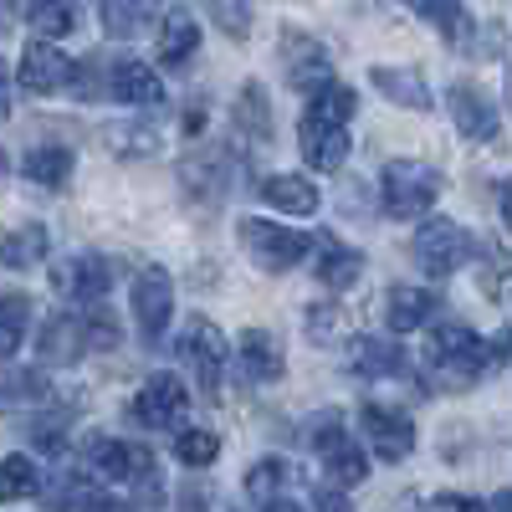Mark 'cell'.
<instances>
[{"instance_id":"obj_1","label":"cell","mask_w":512,"mask_h":512,"mask_svg":"<svg viewBox=\"0 0 512 512\" xmlns=\"http://www.w3.org/2000/svg\"><path fill=\"white\" fill-rule=\"evenodd\" d=\"M425 364H431L436 390H472V384L492 369V344L466 323H446L425 338Z\"/></svg>"},{"instance_id":"obj_2","label":"cell","mask_w":512,"mask_h":512,"mask_svg":"<svg viewBox=\"0 0 512 512\" xmlns=\"http://www.w3.org/2000/svg\"><path fill=\"white\" fill-rule=\"evenodd\" d=\"M379 200H384V216L420 221L425 210L441 200V175L420 159H390L379 175Z\"/></svg>"},{"instance_id":"obj_3","label":"cell","mask_w":512,"mask_h":512,"mask_svg":"<svg viewBox=\"0 0 512 512\" xmlns=\"http://www.w3.org/2000/svg\"><path fill=\"white\" fill-rule=\"evenodd\" d=\"M410 256H415V267L425 277H451L477 256V241H472L466 226H456L446 216H431V221H420V231L410 241Z\"/></svg>"},{"instance_id":"obj_4","label":"cell","mask_w":512,"mask_h":512,"mask_svg":"<svg viewBox=\"0 0 512 512\" xmlns=\"http://www.w3.org/2000/svg\"><path fill=\"white\" fill-rule=\"evenodd\" d=\"M241 246L251 256V267H262V272H292V267H303L308 251H313V241L303 231L277 226V221H256V216L241 221Z\"/></svg>"},{"instance_id":"obj_5","label":"cell","mask_w":512,"mask_h":512,"mask_svg":"<svg viewBox=\"0 0 512 512\" xmlns=\"http://www.w3.org/2000/svg\"><path fill=\"white\" fill-rule=\"evenodd\" d=\"M313 446H318V456H323V472H328V482L333 487H359L364 477H369V456L344 436V420H338L333 410H323L318 420H313Z\"/></svg>"},{"instance_id":"obj_6","label":"cell","mask_w":512,"mask_h":512,"mask_svg":"<svg viewBox=\"0 0 512 512\" xmlns=\"http://www.w3.org/2000/svg\"><path fill=\"white\" fill-rule=\"evenodd\" d=\"M180 354L190 364V374L200 379L205 395H221V374H226V338L210 318H190L180 333Z\"/></svg>"},{"instance_id":"obj_7","label":"cell","mask_w":512,"mask_h":512,"mask_svg":"<svg viewBox=\"0 0 512 512\" xmlns=\"http://www.w3.org/2000/svg\"><path fill=\"white\" fill-rule=\"evenodd\" d=\"M16 82L36 98H52V93H67L72 82V57L62 47H52L47 36H36L31 47L21 52V67H16Z\"/></svg>"},{"instance_id":"obj_8","label":"cell","mask_w":512,"mask_h":512,"mask_svg":"<svg viewBox=\"0 0 512 512\" xmlns=\"http://www.w3.org/2000/svg\"><path fill=\"white\" fill-rule=\"evenodd\" d=\"M190 410V390L180 374H149V384L134 395V415L149 425V431H175Z\"/></svg>"},{"instance_id":"obj_9","label":"cell","mask_w":512,"mask_h":512,"mask_svg":"<svg viewBox=\"0 0 512 512\" xmlns=\"http://www.w3.org/2000/svg\"><path fill=\"white\" fill-rule=\"evenodd\" d=\"M359 425H364V436H369V446H374L379 461L395 466V461H405L415 451V420L405 410H395V405H364L359 410Z\"/></svg>"},{"instance_id":"obj_10","label":"cell","mask_w":512,"mask_h":512,"mask_svg":"<svg viewBox=\"0 0 512 512\" xmlns=\"http://www.w3.org/2000/svg\"><path fill=\"white\" fill-rule=\"evenodd\" d=\"M169 313H175V282H169L164 267H144L134 277V318L149 344H159V333L169 328Z\"/></svg>"},{"instance_id":"obj_11","label":"cell","mask_w":512,"mask_h":512,"mask_svg":"<svg viewBox=\"0 0 512 512\" xmlns=\"http://www.w3.org/2000/svg\"><path fill=\"white\" fill-rule=\"evenodd\" d=\"M93 349V338H88V318L82 313H52L47 323H41V333H36V354H41V364H77L82 354Z\"/></svg>"},{"instance_id":"obj_12","label":"cell","mask_w":512,"mask_h":512,"mask_svg":"<svg viewBox=\"0 0 512 512\" xmlns=\"http://www.w3.org/2000/svg\"><path fill=\"white\" fill-rule=\"evenodd\" d=\"M103 93H108L113 103H128V108H154V103H164L159 77H154L144 62H134V57L103 62Z\"/></svg>"},{"instance_id":"obj_13","label":"cell","mask_w":512,"mask_h":512,"mask_svg":"<svg viewBox=\"0 0 512 512\" xmlns=\"http://www.w3.org/2000/svg\"><path fill=\"white\" fill-rule=\"evenodd\" d=\"M297 144H303L308 169H338V164L349 159V123L303 113V123H297Z\"/></svg>"},{"instance_id":"obj_14","label":"cell","mask_w":512,"mask_h":512,"mask_svg":"<svg viewBox=\"0 0 512 512\" xmlns=\"http://www.w3.org/2000/svg\"><path fill=\"white\" fill-rule=\"evenodd\" d=\"M451 118L461 128V139H477V144L497 139V128H502L497 103L477 88V82H456V88H451Z\"/></svg>"},{"instance_id":"obj_15","label":"cell","mask_w":512,"mask_h":512,"mask_svg":"<svg viewBox=\"0 0 512 512\" xmlns=\"http://www.w3.org/2000/svg\"><path fill=\"white\" fill-rule=\"evenodd\" d=\"M52 287L62 297H72V303H103V292H108V262L103 256H67V262L52 267Z\"/></svg>"},{"instance_id":"obj_16","label":"cell","mask_w":512,"mask_h":512,"mask_svg":"<svg viewBox=\"0 0 512 512\" xmlns=\"http://www.w3.org/2000/svg\"><path fill=\"white\" fill-rule=\"evenodd\" d=\"M282 62H287V77H292L297 93H313V88H323V82L333 77L328 52L318 47L313 36H297V31H282Z\"/></svg>"},{"instance_id":"obj_17","label":"cell","mask_w":512,"mask_h":512,"mask_svg":"<svg viewBox=\"0 0 512 512\" xmlns=\"http://www.w3.org/2000/svg\"><path fill=\"white\" fill-rule=\"evenodd\" d=\"M236 364H241V374H246L251 384H277L282 369H287L277 333H267V328H246V333L236 338Z\"/></svg>"},{"instance_id":"obj_18","label":"cell","mask_w":512,"mask_h":512,"mask_svg":"<svg viewBox=\"0 0 512 512\" xmlns=\"http://www.w3.org/2000/svg\"><path fill=\"white\" fill-rule=\"evenodd\" d=\"M180 180H185V190L200 200V205H210V200H226V185H231V159L216 149V154H190L185 164H180Z\"/></svg>"},{"instance_id":"obj_19","label":"cell","mask_w":512,"mask_h":512,"mask_svg":"<svg viewBox=\"0 0 512 512\" xmlns=\"http://www.w3.org/2000/svg\"><path fill=\"white\" fill-rule=\"evenodd\" d=\"M436 303L441 297L436 292H425V287H390V303H384V323H390V333H415L436 318Z\"/></svg>"},{"instance_id":"obj_20","label":"cell","mask_w":512,"mask_h":512,"mask_svg":"<svg viewBox=\"0 0 512 512\" xmlns=\"http://www.w3.org/2000/svg\"><path fill=\"white\" fill-rule=\"evenodd\" d=\"M98 16H103V31L113 41H134V36H144L164 16V6H159V0H103Z\"/></svg>"},{"instance_id":"obj_21","label":"cell","mask_w":512,"mask_h":512,"mask_svg":"<svg viewBox=\"0 0 512 512\" xmlns=\"http://www.w3.org/2000/svg\"><path fill=\"white\" fill-rule=\"evenodd\" d=\"M349 364H354L359 379H395V374H405V349L395 344V338L369 333V338H359V344H354Z\"/></svg>"},{"instance_id":"obj_22","label":"cell","mask_w":512,"mask_h":512,"mask_svg":"<svg viewBox=\"0 0 512 512\" xmlns=\"http://www.w3.org/2000/svg\"><path fill=\"white\" fill-rule=\"evenodd\" d=\"M369 82L400 108H415V113L431 108V88H425V77L415 67H369Z\"/></svg>"},{"instance_id":"obj_23","label":"cell","mask_w":512,"mask_h":512,"mask_svg":"<svg viewBox=\"0 0 512 512\" xmlns=\"http://www.w3.org/2000/svg\"><path fill=\"white\" fill-rule=\"evenodd\" d=\"M359 272H364V256H359L354 246L333 241V236H323V241H318V282H323L328 292L354 287V282H359Z\"/></svg>"},{"instance_id":"obj_24","label":"cell","mask_w":512,"mask_h":512,"mask_svg":"<svg viewBox=\"0 0 512 512\" xmlns=\"http://www.w3.org/2000/svg\"><path fill=\"white\" fill-rule=\"evenodd\" d=\"M405 6H410L425 26H436L451 47H466V41H472V16H466L461 0H405Z\"/></svg>"},{"instance_id":"obj_25","label":"cell","mask_w":512,"mask_h":512,"mask_svg":"<svg viewBox=\"0 0 512 512\" xmlns=\"http://www.w3.org/2000/svg\"><path fill=\"white\" fill-rule=\"evenodd\" d=\"M262 200L272 205V210H287V216H313L318 210V185L313 180H303V175H272L267 185H262Z\"/></svg>"},{"instance_id":"obj_26","label":"cell","mask_w":512,"mask_h":512,"mask_svg":"<svg viewBox=\"0 0 512 512\" xmlns=\"http://www.w3.org/2000/svg\"><path fill=\"white\" fill-rule=\"evenodd\" d=\"M21 169H26V180H31V185H41V190H62V185L72 180V154H67L62 144H36V149H26Z\"/></svg>"},{"instance_id":"obj_27","label":"cell","mask_w":512,"mask_h":512,"mask_svg":"<svg viewBox=\"0 0 512 512\" xmlns=\"http://www.w3.org/2000/svg\"><path fill=\"white\" fill-rule=\"evenodd\" d=\"M47 251H52L47 226H21V231H11L6 241H0V262H6L11 272H31V267L47 262Z\"/></svg>"},{"instance_id":"obj_28","label":"cell","mask_w":512,"mask_h":512,"mask_svg":"<svg viewBox=\"0 0 512 512\" xmlns=\"http://www.w3.org/2000/svg\"><path fill=\"white\" fill-rule=\"evenodd\" d=\"M123 482H134L139 507H164V482H159V461L149 446H128V466H123Z\"/></svg>"},{"instance_id":"obj_29","label":"cell","mask_w":512,"mask_h":512,"mask_svg":"<svg viewBox=\"0 0 512 512\" xmlns=\"http://www.w3.org/2000/svg\"><path fill=\"white\" fill-rule=\"evenodd\" d=\"M195 47H200V26L185 11H175L164 21V31H159V62L164 67H185L195 57Z\"/></svg>"},{"instance_id":"obj_30","label":"cell","mask_w":512,"mask_h":512,"mask_svg":"<svg viewBox=\"0 0 512 512\" xmlns=\"http://www.w3.org/2000/svg\"><path fill=\"white\" fill-rule=\"evenodd\" d=\"M26 26L47 41H62L77 26V11H72V0H26Z\"/></svg>"},{"instance_id":"obj_31","label":"cell","mask_w":512,"mask_h":512,"mask_svg":"<svg viewBox=\"0 0 512 512\" xmlns=\"http://www.w3.org/2000/svg\"><path fill=\"white\" fill-rule=\"evenodd\" d=\"M26 323H31V297L26 292H6L0 297V359H11L21 349Z\"/></svg>"},{"instance_id":"obj_32","label":"cell","mask_w":512,"mask_h":512,"mask_svg":"<svg viewBox=\"0 0 512 512\" xmlns=\"http://www.w3.org/2000/svg\"><path fill=\"white\" fill-rule=\"evenodd\" d=\"M82 466H88L93 477H103V482H123L128 446H123V441H113V436H93L88 446H82Z\"/></svg>"},{"instance_id":"obj_33","label":"cell","mask_w":512,"mask_h":512,"mask_svg":"<svg viewBox=\"0 0 512 512\" xmlns=\"http://www.w3.org/2000/svg\"><path fill=\"white\" fill-rule=\"evenodd\" d=\"M36 497V466L31 456H0V502Z\"/></svg>"},{"instance_id":"obj_34","label":"cell","mask_w":512,"mask_h":512,"mask_svg":"<svg viewBox=\"0 0 512 512\" xmlns=\"http://www.w3.org/2000/svg\"><path fill=\"white\" fill-rule=\"evenodd\" d=\"M236 128H246V134H256V139L272 134V108H267V93L256 88V82H246L241 98H236Z\"/></svg>"},{"instance_id":"obj_35","label":"cell","mask_w":512,"mask_h":512,"mask_svg":"<svg viewBox=\"0 0 512 512\" xmlns=\"http://www.w3.org/2000/svg\"><path fill=\"white\" fill-rule=\"evenodd\" d=\"M47 390H52L47 374H36V369H16V364L0 359V400H41Z\"/></svg>"},{"instance_id":"obj_36","label":"cell","mask_w":512,"mask_h":512,"mask_svg":"<svg viewBox=\"0 0 512 512\" xmlns=\"http://www.w3.org/2000/svg\"><path fill=\"white\" fill-rule=\"evenodd\" d=\"M175 456H180L185 466H195V472H200V466H210V461L221 456V441L210 436V431H180V441H175Z\"/></svg>"},{"instance_id":"obj_37","label":"cell","mask_w":512,"mask_h":512,"mask_svg":"<svg viewBox=\"0 0 512 512\" xmlns=\"http://www.w3.org/2000/svg\"><path fill=\"white\" fill-rule=\"evenodd\" d=\"M292 477V466L287 461H262V466H251V472H246V492L251 497H277V482H287Z\"/></svg>"},{"instance_id":"obj_38","label":"cell","mask_w":512,"mask_h":512,"mask_svg":"<svg viewBox=\"0 0 512 512\" xmlns=\"http://www.w3.org/2000/svg\"><path fill=\"white\" fill-rule=\"evenodd\" d=\"M210 16L226 36H246L251 31V16H246V0H210Z\"/></svg>"},{"instance_id":"obj_39","label":"cell","mask_w":512,"mask_h":512,"mask_svg":"<svg viewBox=\"0 0 512 512\" xmlns=\"http://www.w3.org/2000/svg\"><path fill=\"white\" fill-rule=\"evenodd\" d=\"M431 512H487V502L466 497V492H441V497L431 502Z\"/></svg>"},{"instance_id":"obj_40","label":"cell","mask_w":512,"mask_h":512,"mask_svg":"<svg viewBox=\"0 0 512 512\" xmlns=\"http://www.w3.org/2000/svg\"><path fill=\"white\" fill-rule=\"evenodd\" d=\"M313 507L318 512H354V502L344 497V487H318L313 492Z\"/></svg>"},{"instance_id":"obj_41","label":"cell","mask_w":512,"mask_h":512,"mask_svg":"<svg viewBox=\"0 0 512 512\" xmlns=\"http://www.w3.org/2000/svg\"><path fill=\"white\" fill-rule=\"evenodd\" d=\"M82 512H134V502H123V497H108V492H88V502H82Z\"/></svg>"},{"instance_id":"obj_42","label":"cell","mask_w":512,"mask_h":512,"mask_svg":"<svg viewBox=\"0 0 512 512\" xmlns=\"http://www.w3.org/2000/svg\"><path fill=\"white\" fill-rule=\"evenodd\" d=\"M180 512H210V492L205 487H185L180 492Z\"/></svg>"},{"instance_id":"obj_43","label":"cell","mask_w":512,"mask_h":512,"mask_svg":"<svg viewBox=\"0 0 512 512\" xmlns=\"http://www.w3.org/2000/svg\"><path fill=\"white\" fill-rule=\"evenodd\" d=\"M11 118V67L0 62V123Z\"/></svg>"},{"instance_id":"obj_44","label":"cell","mask_w":512,"mask_h":512,"mask_svg":"<svg viewBox=\"0 0 512 512\" xmlns=\"http://www.w3.org/2000/svg\"><path fill=\"white\" fill-rule=\"evenodd\" d=\"M497 210H502V226L512 231V180H502V185H497Z\"/></svg>"},{"instance_id":"obj_45","label":"cell","mask_w":512,"mask_h":512,"mask_svg":"<svg viewBox=\"0 0 512 512\" xmlns=\"http://www.w3.org/2000/svg\"><path fill=\"white\" fill-rule=\"evenodd\" d=\"M267 512H303L292 497H267Z\"/></svg>"},{"instance_id":"obj_46","label":"cell","mask_w":512,"mask_h":512,"mask_svg":"<svg viewBox=\"0 0 512 512\" xmlns=\"http://www.w3.org/2000/svg\"><path fill=\"white\" fill-rule=\"evenodd\" d=\"M487 512H512V492H497V497H492V507H487Z\"/></svg>"}]
</instances>
